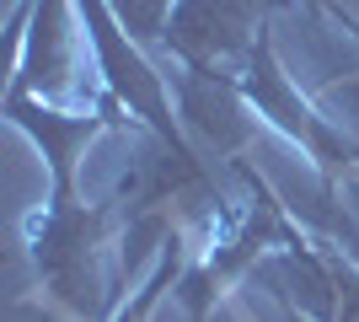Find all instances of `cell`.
Masks as SVG:
<instances>
[{"instance_id":"obj_1","label":"cell","mask_w":359,"mask_h":322,"mask_svg":"<svg viewBox=\"0 0 359 322\" xmlns=\"http://www.w3.org/2000/svg\"><path fill=\"white\" fill-rule=\"evenodd\" d=\"M123 199H81V188H48V204L27 220L32 279L48 307L70 322H113L129 301L123 279Z\"/></svg>"},{"instance_id":"obj_2","label":"cell","mask_w":359,"mask_h":322,"mask_svg":"<svg viewBox=\"0 0 359 322\" xmlns=\"http://www.w3.org/2000/svg\"><path fill=\"white\" fill-rule=\"evenodd\" d=\"M290 6L300 11V0H177L161 48L188 76L241 81L257 43L273 32L269 22Z\"/></svg>"},{"instance_id":"obj_3","label":"cell","mask_w":359,"mask_h":322,"mask_svg":"<svg viewBox=\"0 0 359 322\" xmlns=\"http://www.w3.org/2000/svg\"><path fill=\"white\" fill-rule=\"evenodd\" d=\"M75 0H32V11H16V54L6 92L38 97L60 107L81 76V32L70 22Z\"/></svg>"},{"instance_id":"obj_4","label":"cell","mask_w":359,"mask_h":322,"mask_svg":"<svg viewBox=\"0 0 359 322\" xmlns=\"http://www.w3.org/2000/svg\"><path fill=\"white\" fill-rule=\"evenodd\" d=\"M172 92H177V119H182V129H188V140L210 156L215 167L252 161L263 119H257V107H252V97H247L241 81H215V76H188V70H177V76H172Z\"/></svg>"},{"instance_id":"obj_5","label":"cell","mask_w":359,"mask_h":322,"mask_svg":"<svg viewBox=\"0 0 359 322\" xmlns=\"http://www.w3.org/2000/svg\"><path fill=\"white\" fill-rule=\"evenodd\" d=\"M0 113H6L11 129H22V135L43 151L54 188H81V183H75V167H81L86 145L97 135H107V129H118V123H123V102H118V97H107V92H102V102H97V113H65V107H54V102L6 92Z\"/></svg>"},{"instance_id":"obj_6","label":"cell","mask_w":359,"mask_h":322,"mask_svg":"<svg viewBox=\"0 0 359 322\" xmlns=\"http://www.w3.org/2000/svg\"><path fill=\"white\" fill-rule=\"evenodd\" d=\"M188 258H194V242H188L182 231H172V236H166V247L156 253V263H150L145 285H140V290L118 307V317H113V322H150L156 311H161L166 295H177V279L188 274Z\"/></svg>"},{"instance_id":"obj_7","label":"cell","mask_w":359,"mask_h":322,"mask_svg":"<svg viewBox=\"0 0 359 322\" xmlns=\"http://www.w3.org/2000/svg\"><path fill=\"white\" fill-rule=\"evenodd\" d=\"M107 6H113V16L123 22V32H129L140 48H161L166 22L177 11V0H107Z\"/></svg>"},{"instance_id":"obj_8","label":"cell","mask_w":359,"mask_h":322,"mask_svg":"<svg viewBox=\"0 0 359 322\" xmlns=\"http://www.w3.org/2000/svg\"><path fill=\"white\" fill-rule=\"evenodd\" d=\"M300 11H306V22H322V16L338 11V0H300Z\"/></svg>"}]
</instances>
